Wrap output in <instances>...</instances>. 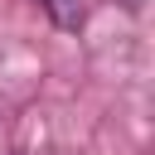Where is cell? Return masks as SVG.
<instances>
[{
    "instance_id": "1",
    "label": "cell",
    "mask_w": 155,
    "mask_h": 155,
    "mask_svg": "<svg viewBox=\"0 0 155 155\" xmlns=\"http://www.w3.org/2000/svg\"><path fill=\"white\" fill-rule=\"evenodd\" d=\"M44 5V15L58 24V29H78L82 24V15H87V5L82 0H39Z\"/></svg>"
},
{
    "instance_id": "2",
    "label": "cell",
    "mask_w": 155,
    "mask_h": 155,
    "mask_svg": "<svg viewBox=\"0 0 155 155\" xmlns=\"http://www.w3.org/2000/svg\"><path fill=\"white\" fill-rule=\"evenodd\" d=\"M121 5H126L131 15H140V10H145V0H121Z\"/></svg>"
}]
</instances>
